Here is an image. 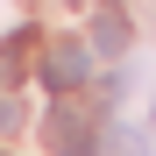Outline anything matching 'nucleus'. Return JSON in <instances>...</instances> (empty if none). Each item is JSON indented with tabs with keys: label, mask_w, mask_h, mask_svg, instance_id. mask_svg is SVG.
Instances as JSON below:
<instances>
[{
	"label": "nucleus",
	"mask_w": 156,
	"mask_h": 156,
	"mask_svg": "<svg viewBox=\"0 0 156 156\" xmlns=\"http://www.w3.org/2000/svg\"><path fill=\"white\" fill-rule=\"evenodd\" d=\"M85 50H92V57H121V50H128V21H121L114 7H99V14H92V43H85Z\"/></svg>",
	"instance_id": "7ed1b4c3"
},
{
	"label": "nucleus",
	"mask_w": 156,
	"mask_h": 156,
	"mask_svg": "<svg viewBox=\"0 0 156 156\" xmlns=\"http://www.w3.org/2000/svg\"><path fill=\"white\" fill-rule=\"evenodd\" d=\"M14 121H21V99H14V92H0V128H14Z\"/></svg>",
	"instance_id": "423d86ee"
},
{
	"label": "nucleus",
	"mask_w": 156,
	"mask_h": 156,
	"mask_svg": "<svg viewBox=\"0 0 156 156\" xmlns=\"http://www.w3.org/2000/svg\"><path fill=\"white\" fill-rule=\"evenodd\" d=\"M149 128H156V114H149Z\"/></svg>",
	"instance_id": "0eeeda50"
},
{
	"label": "nucleus",
	"mask_w": 156,
	"mask_h": 156,
	"mask_svg": "<svg viewBox=\"0 0 156 156\" xmlns=\"http://www.w3.org/2000/svg\"><path fill=\"white\" fill-rule=\"evenodd\" d=\"M43 142H50V156H92V149H99L92 107H78V99H57V107L43 114Z\"/></svg>",
	"instance_id": "f257e3e1"
},
{
	"label": "nucleus",
	"mask_w": 156,
	"mask_h": 156,
	"mask_svg": "<svg viewBox=\"0 0 156 156\" xmlns=\"http://www.w3.org/2000/svg\"><path fill=\"white\" fill-rule=\"evenodd\" d=\"M21 57H29V29L0 43V92H14V78H21Z\"/></svg>",
	"instance_id": "20e7f679"
},
{
	"label": "nucleus",
	"mask_w": 156,
	"mask_h": 156,
	"mask_svg": "<svg viewBox=\"0 0 156 156\" xmlns=\"http://www.w3.org/2000/svg\"><path fill=\"white\" fill-rule=\"evenodd\" d=\"M92 78V50L85 43H50V57H43V85L50 92H78Z\"/></svg>",
	"instance_id": "f03ea898"
},
{
	"label": "nucleus",
	"mask_w": 156,
	"mask_h": 156,
	"mask_svg": "<svg viewBox=\"0 0 156 156\" xmlns=\"http://www.w3.org/2000/svg\"><path fill=\"white\" fill-rule=\"evenodd\" d=\"M92 156H149V149H142V135H128V128H107V142Z\"/></svg>",
	"instance_id": "39448f33"
}]
</instances>
